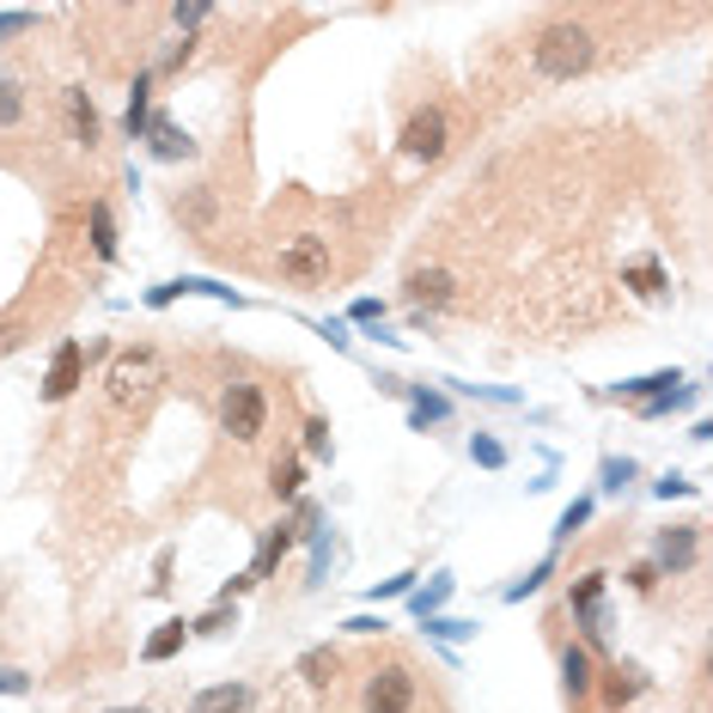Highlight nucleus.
<instances>
[{"mask_svg":"<svg viewBox=\"0 0 713 713\" xmlns=\"http://www.w3.org/2000/svg\"><path fill=\"white\" fill-rule=\"evenodd\" d=\"M597 55V37L580 25V19H555V25L537 31V43H530V62H537L542 79H573L585 74Z\"/></svg>","mask_w":713,"mask_h":713,"instance_id":"obj_1","label":"nucleus"},{"mask_svg":"<svg viewBox=\"0 0 713 713\" xmlns=\"http://www.w3.org/2000/svg\"><path fill=\"white\" fill-rule=\"evenodd\" d=\"M110 403L117 409H134V403H146V396L165 384V360H158V348H122L117 360H110Z\"/></svg>","mask_w":713,"mask_h":713,"instance_id":"obj_2","label":"nucleus"},{"mask_svg":"<svg viewBox=\"0 0 713 713\" xmlns=\"http://www.w3.org/2000/svg\"><path fill=\"white\" fill-rule=\"evenodd\" d=\"M263 421H268V396H263V384H251V379H232L226 384V396H220V427L238 439V446H251L256 434H263Z\"/></svg>","mask_w":713,"mask_h":713,"instance_id":"obj_3","label":"nucleus"},{"mask_svg":"<svg viewBox=\"0 0 713 713\" xmlns=\"http://www.w3.org/2000/svg\"><path fill=\"white\" fill-rule=\"evenodd\" d=\"M281 275L299 281V287H317V281H330V238L299 232L287 251H281Z\"/></svg>","mask_w":713,"mask_h":713,"instance_id":"obj_4","label":"nucleus"},{"mask_svg":"<svg viewBox=\"0 0 713 713\" xmlns=\"http://www.w3.org/2000/svg\"><path fill=\"white\" fill-rule=\"evenodd\" d=\"M415 707V671L409 665H384L366 677V713H409Z\"/></svg>","mask_w":713,"mask_h":713,"instance_id":"obj_5","label":"nucleus"},{"mask_svg":"<svg viewBox=\"0 0 713 713\" xmlns=\"http://www.w3.org/2000/svg\"><path fill=\"white\" fill-rule=\"evenodd\" d=\"M446 146H451V122H446V110H439V105L415 110L409 129H403V153H409V158H439Z\"/></svg>","mask_w":713,"mask_h":713,"instance_id":"obj_6","label":"nucleus"},{"mask_svg":"<svg viewBox=\"0 0 713 713\" xmlns=\"http://www.w3.org/2000/svg\"><path fill=\"white\" fill-rule=\"evenodd\" d=\"M652 561H659L665 573H689L701 561V525H671L659 530V542H652Z\"/></svg>","mask_w":713,"mask_h":713,"instance_id":"obj_7","label":"nucleus"},{"mask_svg":"<svg viewBox=\"0 0 713 713\" xmlns=\"http://www.w3.org/2000/svg\"><path fill=\"white\" fill-rule=\"evenodd\" d=\"M79 372H86V348L79 342H62L50 360V379H43V403H67L79 391Z\"/></svg>","mask_w":713,"mask_h":713,"instance_id":"obj_8","label":"nucleus"},{"mask_svg":"<svg viewBox=\"0 0 713 713\" xmlns=\"http://www.w3.org/2000/svg\"><path fill=\"white\" fill-rule=\"evenodd\" d=\"M251 707H256L251 683H213L189 701V713H251Z\"/></svg>","mask_w":713,"mask_h":713,"instance_id":"obj_9","label":"nucleus"},{"mask_svg":"<svg viewBox=\"0 0 713 713\" xmlns=\"http://www.w3.org/2000/svg\"><path fill=\"white\" fill-rule=\"evenodd\" d=\"M177 220H184L189 232H213V220H220V196H213L208 184L184 189V196H177Z\"/></svg>","mask_w":713,"mask_h":713,"instance_id":"obj_10","label":"nucleus"},{"mask_svg":"<svg viewBox=\"0 0 713 713\" xmlns=\"http://www.w3.org/2000/svg\"><path fill=\"white\" fill-rule=\"evenodd\" d=\"M409 299L446 311V305H451V275H446V268H415V275H409Z\"/></svg>","mask_w":713,"mask_h":713,"instance_id":"obj_11","label":"nucleus"},{"mask_svg":"<svg viewBox=\"0 0 713 713\" xmlns=\"http://www.w3.org/2000/svg\"><path fill=\"white\" fill-rule=\"evenodd\" d=\"M146 141H153L158 158H189V153H196V141H189V134L177 129L172 117H153V122H146Z\"/></svg>","mask_w":713,"mask_h":713,"instance_id":"obj_12","label":"nucleus"},{"mask_svg":"<svg viewBox=\"0 0 713 713\" xmlns=\"http://www.w3.org/2000/svg\"><path fill=\"white\" fill-rule=\"evenodd\" d=\"M597 604H604V573H585V580H573V610H580V616H585V628H604V610H597Z\"/></svg>","mask_w":713,"mask_h":713,"instance_id":"obj_13","label":"nucleus"},{"mask_svg":"<svg viewBox=\"0 0 713 713\" xmlns=\"http://www.w3.org/2000/svg\"><path fill=\"white\" fill-rule=\"evenodd\" d=\"M293 537H299V530H293V525H275V530H268V537H263V549H256V568H251V580H268V573H275V561L293 549Z\"/></svg>","mask_w":713,"mask_h":713,"instance_id":"obj_14","label":"nucleus"},{"mask_svg":"<svg viewBox=\"0 0 713 713\" xmlns=\"http://www.w3.org/2000/svg\"><path fill=\"white\" fill-rule=\"evenodd\" d=\"M677 384H683V372H647V379H628V384H616V391L634 396V403H652V396H671Z\"/></svg>","mask_w":713,"mask_h":713,"instance_id":"obj_15","label":"nucleus"},{"mask_svg":"<svg viewBox=\"0 0 713 713\" xmlns=\"http://www.w3.org/2000/svg\"><path fill=\"white\" fill-rule=\"evenodd\" d=\"M561 683H568V695H573V701H580V695H592V683H597V677H592V659H585L580 647H568V652H561Z\"/></svg>","mask_w":713,"mask_h":713,"instance_id":"obj_16","label":"nucleus"},{"mask_svg":"<svg viewBox=\"0 0 713 713\" xmlns=\"http://www.w3.org/2000/svg\"><path fill=\"white\" fill-rule=\"evenodd\" d=\"M92 251H98V263H117V220H110V208L105 201H92Z\"/></svg>","mask_w":713,"mask_h":713,"instance_id":"obj_17","label":"nucleus"},{"mask_svg":"<svg viewBox=\"0 0 713 713\" xmlns=\"http://www.w3.org/2000/svg\"><path fill=\"white\" fill-rule=\"evenodd\" d=\"M299 677H305V683H311V689L336 683V652H330V647H311V652H305V659H299Z\"/></svg>","mask_w":713,"mask_h":713,"instance_id":"obj_18","label":"nucleus"},{"mask_svg":"<svg viewBox=\"0 0 713 713\" xmlns=\"http://www.w3.org/2000/svg\"><path fill=\"white\" fill-rule=\"evenodd\" d=\"M67 117H74V134L86 146L98 141V110H92V98H86V92H67Z\"/></svg>","mask_w":713,"mask_h":713,"instance_id":"obj_19","label":"nucleus"},{"mask_svg":"<svg viewBox=\"0 0 713 713\" xmlns=\"http://www.w3.org/2000/svg\"><path fill=\"white\" fill-rule=\"evenodd\" d=\"M184 634H189L184 622H165V628H158L153 640H146V659H153V665H165V659H172L177 647H184Z\"/></svg>","mask_w":713,"mask_h":713,"instance_id":"obj_20","label":"nucleus"},{"mask_svg":"<svg viewBox=\"0 0 713 713\" xmlns=\"http://www.w3.org/2000/svg\"><path fill=\"white\" fill-rule=\"evenodd\" d=\"M640 689H647V683H640L634 671H610V677H604V701H610V707H628Z\"/></svg>","mask_w":713,"mask_h":713,"instance_id":"obj_21","label":"nucleus"},{"mask_svg":"<svg viewBox=\"0 0 713 713\" xmlns=\"http://www.w3.org/2000/svg\"><path fill=\"white\" fill-rule=\"evenodd\" d=\"M19 117H25V92H19L13 74H0V129H13Z\"/></svg>","mask_w":713,"mask_h":713,"instance_id":"obj_22","label":"nucleus"},{"mask_svg":"<svg viewBox=\"0 0 713 713\" xmlns=\"http://www.w3.org/2000/svg\"><path fill=\"white\" fill-rule=\"evenodd\" d=\"M628 281H634V293H647V299H652V293H665V268L652 263V256H647V263H628Z\"/></svg>","mask_w":713,"mask_h":713,"instance_id":"obj_23","label":"nucleus"},{"mask_svg":"<svg viewBox=\"0 0 713 713\" xmlns=\"http://www.w3.org/2000/svg\"><path fill=\"white\" fill-rule=\"evenodd\" d=\"M268 489H275V501H293V494H299V463L281 458L275 470H268Z\"/></svg>","mask_w":713,"mask_h":713,"instance_id":"obj_24","label":"nucleus"},{"mask_svg":"<svg viewBox=\"0 0 713 713\" xmlns=\"http://www.w3.org/2000/svg\"><path fill=\"white\" fill-rule=\"evenodd\" d=\"M470 458L482 463V470H501V463H506V446H501V439H489V434H475V439H470Z\"/></svg>","mask_w":713,"mask_h":713,"instance_id":"obj_25","label":"nucleus"},{"mask_svg":"<svg viewBox=\"0 0 713 713\" xmlns=\"http://www.w3.org/2000/svg\"><path fill=\"white\" fill-rule=\"evenodd\" d=\"M122 129H129V134L146 129V74L134 79V98H129V110H122Z\"/></svg>","mask_w":713,"mask_h":713,"instance_id":"obj_26","label":"nucleus"},{"mask_svg":"<svg viewBox=\"0 0 713 713\" xmlns=\"http://www.w3.org/2000/svg\"><path fill=\"white\" fill-rule=\"evenodd\" d=\"M446 597H451V580H434V585H427V592H415V597H409V604H415V616H421V622H427V616H434V610H439V604H446Z\"/></svg>","mask_w":713,"mask_h":713,"instance_id":"obj_27","label":"nucleus"},{"mask_svg":"<svg viewBox=\"0 0 713 713\" xmlns=\"http://www.w3.org/2000/svg\"><path fill=\"white\" fill-rule=\"evenodd\" d=\"M226 628H238V610L232 604H213L208 616L196 622V634H226Z\"/></svg>","mask_w":713,"mask_h":713,"instance_id":"obj_28","label":"nucleus"},{"mask_svg":"<svg viewBox=\"0 0 713 713\" xmlns=\"http://www.w3.org/2000/svg\"><path fill=\"white\" fill-rule=\"evenodd\" d=\"M446 415H451V403H446V396H415V427L446 421Z\"/></svg>","mask_w":713,"mask_h":713,"instance_id":"obj_29","label":"nucleus"},{"mask_svg":"<svg viewBox=\"0 0 713 713\" xmlns=\"http://www.w3.org/2000/svg\"><path fill=\"white\" fill-rule=\"evenodd\" d=\"M305 451L311 458H330V421H305Z\"/></svg>","mask_w":713,"mask_h":713,"instance_id":"obj_30","label":"nucleus"},{"mask_svg":"<svg viewBox=\"0 0 713 713\" xmlns=\"http://www.w3.org/2000/svg\"><path fill=\"white\" fill-rule=\"evenodd\" d=\"M628 482H634V463L628 458H610L604 463V489H628Z\"/></svg>","mask_w":713,"mask_h":713,"instance_id":"obj_31","label":"nucleus"},{"mask_svg":"<svg viewBox=\"0 0 713 713\" xmlns=\"http://www.w3.org/2000/svg\"><path fill=\"white\" fill-rule=\"evenodd\" d=\"M427 628H434L439 640H463V634H475V622H446V616H427Z\"/></svg>","mask_w":713,"mask_h":713,"instance_id":"obj_32","label":"nucleus"},{"mask_svg":"<svg viewBox=\"0 0 713 713\" xmlns=\"http://www.w3.org/2000/svg\"><path fill=\"white\" fill-rule=\"evenodd\" d=\"M585 518H592V501H573L568 513H561V525H555V530H561V537H573V530H580Z\"/></svg>","mask_w":713,"mask_h":713,"instance_id":"obj_33","label":"nucleus"},{"mask_svg":"<svg viewBox=\"0 0 713 713\" xmlns=\"http://www.w3.org/2000/svg\"><path fill=\"white\" fill-rule=\"evenodd\" d=\"M31 25H37V13H0V37H19Z\"/></svg>","mask_w":713,"mask_h":713,"instance_id":"obj_34","label":"nucleus"},{"mask_svg":"<svg viewBox=\"0 0 713 713\" xmlns=\"http://www.w3.org/2000/svg\"><path fill=\"white\" fill-rule=\"evenodd\" d=\"M172 19H177V25H201V19H208V7H201V0H189V7H172Z\"/></svg>","mask_w":713,"mask_h":713,"instance_id":"obj_35","label":"nucleus"},{"mask_svg":"<svg viewBox=\"0 0 713 713\" xmlns=\"http://www.w3.org/2000/svg\"><path fill=\"white\" fill-rule=\"evenodd\" d=\"M403 592H415V573H396V580H384L372 597H403Z\"/></svg>","mask_w":713,"mask_h":713,"instance_id":"obj_36","label":"nucleus"},{"mask_svg":"<svg viewBox=\"0 0 713 713\" xmlns=\"http://www.w3.org/2000/svg\"><path fill=\"white\" fill-rule=\"evenodd\" d=\"M379 317H384L379 299H360V305H354V323H379Z\"/></svg>","mask_w":713,"mask_h":713,"instance_id":"obj_37","label":"nucleus"},{"mask_svg":"<svg viewBox=\"0 0 713 713\" xmlns=\"http://www.w3.org/2000/svg\"><path fill=\"white\" fill-rule=\"evenodd\" d=\"M652 580H659V568H634V573H628L634 592H652Z\"/></svg>","mask_w":713,"mask_h":713,"instance_id":"obj_38","label":"nucleus"},{"mask_svg":"<svg viewBox=\"0 0 713 713\" xmlns=\"http://www.w3.org/2000/svg\"><path fill=\"white\" fill-rule=\"evenodd\" d=\"M379 628H384L379 616H354V622H348V634H379Z\"/></svg>","mask_w":713,"mask_h":713,"instance_id":"obj_39","label":"nucleus"},{"mask_svg":"<svg viewBox=\"0 0 713 713\" xmlns=\"http://www.w3.org/2000/svg\"><path fill=\"white\" fill-rule=\"evenodd\" d=\"M19 689H25V677H19V671H0V695H19Z\"/></svg>","mask_w":713,"mask_h":713,"instance_id":"obj_40","label":"nucleus"},{"mask_svg":"<svg viewBox=\"0 0 713 713\" xmlns=\"http://www.w3.org/2000/svg\"><path fill=\"white\" fill-rule=\"evenodd\" d=\"M13 342H19V336H13V323H0V354H7Z\"/></svg>","mask_w":713,"mask_h":713,"instance_id":"obj_41","label":"nucleus"},{"mask_svg":"<svg viewBox=\"0 0 713 713\" xmlns=\"http://www.w3.org/2000/svg\"><path fill=\"white\" fill-rule=\"evenodd\" d=\"M110 713H146V707H110Z\"/></svg>","mask_w":713,"mask_h":713,"instance_id":"obj_42","label":"nucleus"}]
</instances>
